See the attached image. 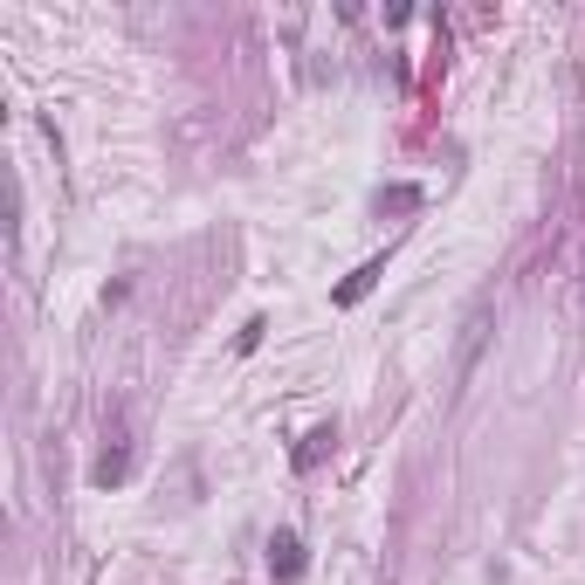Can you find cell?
<instances>
[{"mask_svg":"<svg viewBox=\"0 0 585 585\" xmlns=\"http://www.w3.org/2000/svg\"><path fill=\"white\" fill-rule=\"evenodd\" d=\"M331 441H338V427H318V435H310V441L296 448V468H303V476H310V468H318V461L331 455Z\"/></svg>","mask_w":585,"mask_h":585,"instance_id":"5b68a950","label":"cell"},{"mask_svg":"<svg viewBox=\"0 0 585 585\" xmlns=\"http://www.w3.org/2000/svg\"><path fill=\"white\" fill-rule=\"evenodd\" d=\"M90 476H97L104 489H110V482H125V476H131V448H104V461L90 468Z\"/></svg>","mask_w":585,"mask_h":585,"instance_id":"277c9868","label":"cell"},{"mask_svg":"<svg viewBox=\"0 0 585 585\" xmlns=\"http://www.w3.org/2000/svg\"><path fill=\"white\" fill-rule=\"evenodd\" d=\"M379 276H386V255H372V262H365V269H359V276H344V283H338V296H331V303H338V310H351V303H359V296H365V290H372V283H379Z\"/></svg>","mask_w":585,"mask_h":585,"instance_id":"3957f363","label":"cell"},{"mask_svg":"<svg viewBox=\"0 0 585 585\" xmlns=\"http://www.w3.org/2000/svg\"><path fill=\"white\" fill-rule=\"evenodd\" d=\"M489 324H496V296H476V303H468V318H461V344H455V393L476 379L482 344H489Z\"/></svg>","mask_w":585,"mask_h":585,"instance_id":"6da1fadb","label":"cell"},{"mask_svg":"<svg viewBox=\"0 0 585 585\" xmlns=\"http://www.w3.org/2000/svg\"><path fill=\"white\" fill-rule=\"evenodd\" d=\"M269 572H276L283 585L303 578V537H296V530H276V537H269Z\"/></svg>","mask_w":585,"mask_h":585,"instance_id":"7a4b0ae2","label":"cell"}]
</instances>
